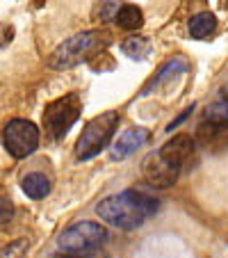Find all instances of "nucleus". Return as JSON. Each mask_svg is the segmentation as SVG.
Instances as JSON below:
<instances>
[{
  "mask_svg": "<svg viewBox=\"0 0 228 258\" xmlns=\"http://www.w3.org/2000/svg\"><path fill=\"white\" fill-rule=\"evenodd\" d=\"M158 210H160V201L153 199L146 192H137V190H126L119 192V195H112L96 206V215L103 222L123 231L139 229Z\"/></svg>",
  "mask_w": 228,
  "mask_h": 258,
  "instance_id": "1",
  "label": "nucleus"
},
{
  "mask_svg": "<svg viewBox=\"0 0 228 258\" xmlns=\"http://www.w3.org/2000/svg\"><path fill=\"white\" fill-rule=\"evenodd\" d=\"M117 128H119V112L110 110V112H103L98 117H94L85 126L83 135L78 137V144H75L78 160H92L103 149H107V144L112 142Z\"/></svg>",
  "mask_w": 228,
  "mask_h": 258,
  "instance_id": "2",
  "label": "nucleus"
},
{
  "mask_svg": "<svg viewBox=\"0 0 228 258\" xmlns=\"http://www.w3.org/2000/svg\"><path fill=\"white\" fill-rule=\"evenodd\" d=\"M103 37H105V32H101V30H87V32L75 34V37L66 39L50 53L48 67L62 71V69H71L75 64H80L83 59H89V55L94 50L101 48Z\"/></svg>",
  "mask_w": 228,
  "mask_h": 258,
  "instance_id": "3",
  "label": "nucleus"
},
{
  "mask_svg": "<svg viewBox=\"0 0 228 258\" xmlns=\"http://www.w3.org/2000/svg\"><path fill=\"white\" fill-rule=\"evenodd\" d=\"M107 240V231L96 222H78V224L68 226L59 235V249L64 253L73 256H87L94 253L98 247H103Z\"/></svg>",
  "mask_w": 228,
  "mask_h": 258,
  "instance_id": "4",
  "label": "nucleus"
},
{
  "mask_svg": "<svg viewBox=\"0 0 228 258\" xmlns=\"http://www.w3.org/2000/svg\"><path fill=\"white\" fill-rule=\"evenodd\" d=\"M83 103H80L78 94H66L55 101H50L44 110V126L53 140H59L68 133V128L78 121Z\"/></svg>",
  "mask_w": 228,
  "mask_h": 258,
  "instance_id": "5",
  "label": "nucleus"
},
{
  "mask_svg": "<svg viewBox=\"0 0 228 258\" xmlns=\"http://www.w3.org/2000/svg\"><path fill=\"white\" fill-rule=\"evenodd\" d=\"M3 142H5V149L10 151V156L19 158V160L28 158L39 146V128L28 119H12L5 126Z\"/></svg>",
  "mask_w": 228,
  "mask_h": 258,
  "instance_id": "6",
  "label": "nucleus"
},
{
  "mask_svg": "<svg viewBox=\"0 0 228 258\" xmlns=\"http://www.w3.org/2000/svg\"><path fill=\"white\" fill-rule=\"evenodd\" d=\"M141 171H144V178L148 180V185L158 187V190H167L178 180L180 169L176 165H171L169 160L160 156V153H148L141 162Z\"/></svg>",
  "mask_w": 228,
  "mask_h": 258,
  "instance_id": "7",
  "label": "nucleus"
},
{
  "mask_svg": "<svg viewBox=\"0 0 228 258\" xmlns=\"http://www.w3.org/2000/svg\"><path fill=\"white\" fill-rule=\"evenodd\" d=\"M194 142L210 153L228 151V123L223 121H203L194 133Z\"/></svg>",
  "mask_w": 228,
  "mask_h": 258,
  "instance_id": "8",
  "label": "nucleus"
},
{
  "mask_svg": "<svg viewBox=\"0 0 228 258\" xmlns=\"http://www.w3.org/2000/svg\"><path fill=\"white\" fill-rule=\"evenodd\" d=\"M158 153L180 169V167L196 160V142L192 135H174L167 144H162Z\"/></svg>",
  "mask_w": 228,
  "mask_h": 258,
  "instance_id": "9",
  "label": "nucleus"
},
{
  "mask_svg": "<svg viewBox=\"0 0 228 258\" xmlns=\"http://www.w3.org/2000/svg\"><path fill=\"white\" fill-rule=\"evenodd\" d=\"M148 142V131L146 128H130L126 131L117 142H114V149H112V158L114 160H123V158L132 156V153L144 146Z\"/></svg>",
  "mask_w": 228,
  "mask_h": 258,
  "instance_id": "10",
  "label": "nucleus"
},
{
  "mask_svg": "<svg viewBox=\"0 0 228 258\" xmlns=\"http://www.w3.org/2000/svg\"><path fill=\"white\" fill-rule=\"evenodd\" d=\"M21 187H23V192L30 199H44V197L50 195V178L46 174H41V171H34V174L23 176Z\"/></svg>",
  "mask_w": 228,
  "mask_h": 258,
  "instance_id": "11",
  "label": "nucleus"
},
{
  "mask_svg": "<svg viewBox=\"0 0 228 258\" xmlns=\"http://www.w3.org/2000/svg\"><path fill=\"white\" fill-rule=\"evenodd\" d=\"M214 28H217V19L210 12H201V14L189 19V34H192V39H205V37H210L214 32Z\"/></svg>",
  "mask_w": 228,
  "mask_h": 258,
  "instance_id": "12",
  "label": "nucleus"
},
{
  "mask_svg": "<svg viewBox=\"0 0 228 258\" xmlns=\"http://www.w3.org/2000/svg\"><path fill=\"white\" fill-rule=\"evenodd\" d=\"M114 23L121 30H137L144 25V14L137 5H123L114 14Z\"/></svg>",
  "mask_w": 228,
  "mask_h": 258,
  "instance_id": "13",
  "label": "nucleus"
},
{
  "mask_svg": "<svg viewBox=\"0 0 228 258\" xmlns=\"http://www.w3.org/2000/svg\"><path fill=\"white\" fill-rule=\"evenodd\" d=\"M121 50L132 59H144L150 53V41L146 37H130L121 44Z\"/></svg>",
  "mask_w": 228,
  "mask_h": 258,
  "instance_id": "14",
  "label": "nucleus"
},
{
  "mask_svg": "<svg viewBox=\"0 0 228 258\" xmlns=\"http://www.w3.org/2000/svg\"><path fill=\"white\" fill-rule=\"evenodd\" d=\"M205 121H223L228 123V98H219L217 103L208 105V112H205Z\"/></svg>",
  "mask_w": 228,
  "mask_h": 258,
  "instance_id": "15",
  "label": "nucleus"
},
{
  "mask_svg": "<svg viewBox=\"0 0 228 258\" xmlns=\"http://www.w3.org/2000/svg\"><path fill=\"white\" fill-rule=\"evenodd\" d=\"M14 219V204L10 199H0V231H5Z\"/></svg>",
  "mask_w": 228,
  "mask_h": 258,
  "instance_id": "16",
  "label": "nucleus"
},
{
  "mask_svg": "<svg viewBox=\"0 0 228 258\" xmlns=\"http://www.w3.org/2000/svg\"><path fill=\"white\" fill-rule=\"evenodd\" d=\"M23 251H25V242L23 240H19V242L10 244L5 251L0 253V258H23Z\"/></svg>",
  "mask_w": 228,
  "mask_h": 258,
  "instance_id": "17",
  "label": "nucleus"
},
{
  "mask_svg": "<svg viewBox=\"0 0 228 258\" xmlns=\"http://www.w3.org/2000/svg\"><path fill=\"white\" fill-rule=\"evenodd\" d=\"M189 112H192V107H189V110H185V112H183V114H180V117H178V119H176V121H171V123H169V126H167V131H169V133H174V128H178V123H183V121H185V119H187V117H189Z\"/></svg>",
  "mask_w": 228,
  "mask_h": 258,
  "instance_id": "18",
  "label": "nucleus"
},
{
  "mask_svg": "<svg viewBox=\"0 0 228 258\" xmlns=\"http://www.w3.org/2000/svg\"><path fill=\"white\" fill-rule=\"evenodd\" d=\"M55 258H80V256H73V253H62V256H55Z\"/></svg>",
  "mask_w": 228,
  "mask_h": 258,
  "instance_id": "19",
  "label": "nucleus"
},
{
  "mask_svg": "<svg viewBox=\"0 0 228 258\" xmlns=\"http://www.w3.org/2000/svg\"><path fill=\"white\" fill-rule=\"evenodd\" d=\"M226 7H228V3H226Z\"/></svg>",
  "mask_w": 228,
  "mask_h": 258,
  "instance_id": "20",
  "label": "nucleus"
}]
</instances>
